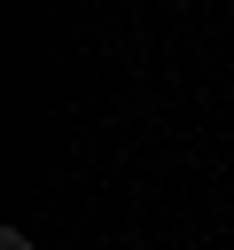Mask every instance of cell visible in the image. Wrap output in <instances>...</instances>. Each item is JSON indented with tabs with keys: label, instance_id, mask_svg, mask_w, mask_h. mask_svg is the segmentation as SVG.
Instances as JSON below:
<instances>
[{
	"label": "cell",
	"instance_id": "6da1fadb",
	"mask_svg": "<svg viewBox=\"0 0 234 250\" xmlns=\"http://www.w3.org/2000/svg\"><path fill=\"white\" fill-rule=\"evenodd\" d=\"M0 250H31V234L23 227H0Z\"/></svg>",
	"mask_w": 234,
	"mask_h": 250
}]
</instances>
